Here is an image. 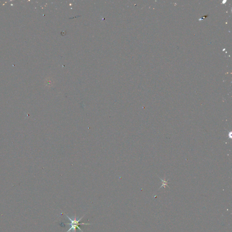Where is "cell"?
<instances>
[{
	"label": "cell",
	"instance_id": "6da1fadb",
	"mask_svg": "<svg viewBox=\"0 0 232 232\" xmlns=\"http://www.w3.org/2000/svg\"><path fill=\"white\" fill-rule=\"evenodd\" d=\"M65 214L68 218V219H69V220L70 221V223L64 224L65 225H69L70 226V229H69V230L67 231V232H70V231L71 230H73L74 232H76V229H79L81 231H82V232H84L82 230V229H80L79 227V226L80 225H90V224H84V223H79L80 221L83 218V217L84 216V215L83 216L82 218H81L80 219H79V220H77L76 219V214H75L74 219H72L70 218V217H69L66 214Z\"/></svg>",
	"mask_w": 232,
	"mask_h": 232
}]
</instances>
